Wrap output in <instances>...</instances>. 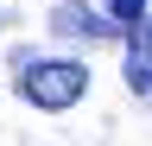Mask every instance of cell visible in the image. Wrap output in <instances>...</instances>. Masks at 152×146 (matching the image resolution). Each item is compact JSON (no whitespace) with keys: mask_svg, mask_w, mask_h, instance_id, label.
<instances>
[{"mask_svg":"<svg viewBox=\"0 0 152 146\" xmlns=\"http://www.w3.org/2000/svg\"><path fill=\"white\" fill-rule=\"evenodd\" d=\"M89 89V70L70 64V57H19V95L32 108H51V114H64L70 102H83Z\"/></svg>","mask_w":152,"mask_h":146,"instance_id":"6da1fadb","label":"cell"},{"mask_svg":"<svg viewBox=\"0 0 152 146\" xmlns=\"http://www.w3.org/2000/svg\"><path fill=\"white\" fill-rule=\"evenodd\" d=\"M127 38H133V51H127V89L133 95H152V13L127 32Z\"/></svg>","mask_w":152,"mask_h":146,"instance_id":"7a4b0ae2","label":"cell"},{"mask_svg":"<svg viewBox=\"0 0 152 146\" xmlns=\"http://www.w3.org/2000/svg\"><path fill=\"white\" fill-rule=\"evenodd\" d=\"M51 32H64V38H121V32H114L102 13H89V7H57Z\"/></svg>","mask_w":152,"mask_h":146,"instance_id":"3957f363","label":"cell"},{"mask_svg":"<svg viewBox=\"0 0 152 146\" xmlns=\"http://www.w3.org/2000/svg\"><path fill=\"white\" fill-rule=\"evenodd\" d=\"M140 19H146V0H114V19H108V26H114V32H133Z\"/></svg>","mask_w":152,"mask_h":146,"instance_id":"277c9868","label":"cell"},{"mask_svg":"<svg viewBox=\"0 0 152 146\" xmlns=\"http://www.w3.org/2000/svg\"><path fill=\"white\" fill-rule=\"evenodd\" d=\"M146 102H152V95H146Z\"/></svg>","mask_w":152,"mask_h":146,"instance_id":"5b68a950","label":"cell"}]
</instances>
